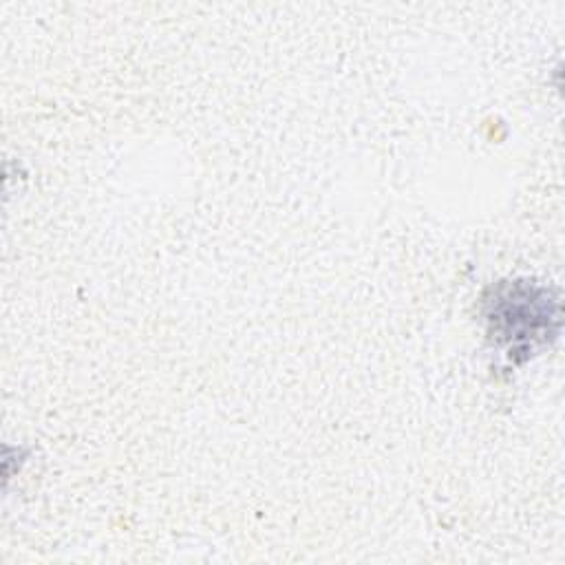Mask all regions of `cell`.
I'll return each instance as SVG.
<instances>
[{"label":"cell","mask_w":565,"mask_h":565,"mask_svg":"<svg viewBox=\"0 0 565 565\" xmlns=\"http://www.w3.org/2000/svg\"><path fill=\"white\" fill-rule=\"evenodd\" d=\"M486 320L490 333L508 344V353H532L558 331L561 300L543 285L501 282L486 298Z\"/></svg>","instance_id":"obj_1"}]
</instances>
